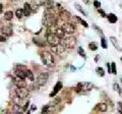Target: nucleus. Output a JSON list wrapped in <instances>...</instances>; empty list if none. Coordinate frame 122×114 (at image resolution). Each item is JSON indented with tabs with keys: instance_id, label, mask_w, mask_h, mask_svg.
Instances as JSON below:
<instances>
[{
	"instance_id": "25",
	"label": "nucleus",
	"mask_w": 122,
	"mask_h": 114,
	"mask_svg": "<svg viewBox=\"0 0 122 114\" xmlns=\"http://www.w3.org/2000/svg\"><path fill=\"white\" fill-rule=\"evenodd\" d=\"M96 71H97V73L100 75V77H104L105 75V71H104V69H103L102 67H97Z\"/></svg>"
},
{
	"instance_id": "21",
	"label": "nucleus",
	"mask_w": 122,
	"mask_h": 114,
	"mask_svg": "<svg viewBox=\"0 0 122 114\" xmlns=\"http://www.w3.org/2000/svg\"><path fill=\"white\" fill-rule=\"evenodd\" d=\"M74 6H75V8L77 9V10H78V11H79V12H81V13H82L83 16H87V13L86 12L85 10L82 9V7H81V5H79V4H76V3H75V4H74Z\"/></svg>"
},
{
	"instance_id": "38",
	"label": "nucleus",
	"mask_w": 122,
	"mask_h": 114,
	"mask_svg": "<svg viewBox=\"0 0 122 114\" xmlns=\"http://www.w3.org/2000/svg\"><path fill=\"white\" fill-rule=\"evenodd\" d=\"M11 114H22V111H17V112H13Z\"/></svg>"
},
{
	"instance_id": "19",
	"label": "nucleus",
	"mask_w": 122,
	"mask_h": 114,
	"mask_svg": "<svg viewBox=\"0 0 122 114\" xmlns=\"http://www.w3.org/2000/svg\"><path fill=\"white\" fill-rule=\"evenodd\" d=\"M25 77L32 82L35 81V77H34V74H33V73L30 70H25Z\"/></svg>"
},
{
	"instance_id": "6",
	"label": "nucleus",
	"mask_w": 122,
	"mask_h": 114,
	"mask_svg": "<svg viewBox=\"0 0 122 114\" xmlns=\"http://www.w3.org/2000/svg\"><path fill=\"white\" fill-rule=\"evenodd\" d=\"M62 30L64 31V33L65 34H68L69 36L71 35H73V34L75 33V25L73 24V22H69V21H67L65 22L62 26Z\"/></svg>"
},
{
	"instance_id": "40",
	"label": "nucleus",
	"mask_w": 122,
	"mask_h": 114,
	"mask_svg": "<svg viewBox=\"0 0 122 114\" xmlns=\"http://www.w3.org/2000/svg\"><path fill=\"white\" fill-rule=\"evenodd\" d=\"M5 114H11V113H9V112H7V113H5Z\"/></svg>"
},
{
	"instance_id": "8",
	"label": "nucleus",
	"mask_w": 122,
	"mask_h": 114,
	"mask_svg": "<svg viewBox=\"0 0 122 114\" xmlns=\"http://www.w3.org/2000/svg\"><path fill=\"white\" fill-rule=\"evenodd\" d=\"M15 94H16V97L20 99H25L29 96V90H26L25 88H16Z\"/></svg>"
},
{
	"instance_id": "24",
	"label": "nucleus",
	"mask_w": 122,
	"mask_h": 114,
	"mask_svg": "<svg viewBox=\"0 0 122 114\" xmlns=\"http://www.w3.org/2000/svg\"><path fill=\"white\" fill-rule=\"evenodd\" d=\"M77 53L82 57V58H86V52H85V50H83L82 47H78L77 48Z\"/></svg>"
},
{
	"instance_id": "33",
	"label": "nucleus",
	"mask_w": 122,
	"mask_h": 114,
	"mask_svg": "<svg viewBox=\"0 0 122 114\" xmlns=\"http://www.w3.org/2000/svg\"><path fill=\"white\" fill-rule=\"evenodd\" d=\"M48 109H49V105H46L45 107L43 108V110H42V114H45L48 112Z\"/></svg>"
},
{
	"instance_id": "14",
	"label": "nucleus",
	"mask_w": 122,
	"mask_h": 114,
	"mask_svg": "<svg viewBox=\"0 0 122 114\" xmlns=\"http://www.w3.org/2000/svg\"><path fill=\"white\" fill-rule=\"evenodd\" d=\"M13 83L16 86V88H25L26 87V83L20 78H13Z\"/></svg>"
},
{
	"instance_id": "30",
	"label": "nucleus",
	"mask_w": 122,
	"mask_h": 114,
	"mask_svg": "<svg viewBox=\"0 0 122 114\" xmlns=\"http://www.w3.org/2000/svg\"><path fill=\"white\" fill-rule=\"evenodd\" d=\"M94 6L96 7V8L100 9V7H101V2H100V1H94Z\"/></svg>"
},
{
	"instance_id": "35",
	"label": "nucleus",
	"mask_w": 122,
	"mask_h": 114,
	"mask_svg": "<svg viewBox=\"0 0 122 114\" xmlns=\"http://www.w3.org/2000/svg\"><path fill=\"white\" fill-rule=\"evenodd\" d=\"M107 68H108V73H111V64H110V63H107Z\"/></svg>"
},
{
	"instance_id": "2",
	"label": "nucleus",
	"mask_w": 122,
	"mask_h": 114,
	"mask_svg": "<svg viewBox=\"0 0 122 114\" xmlns=\"http://www.w3.org/2000/svg\"><path fill=\"white\" fill-rule=\"evenodd\" d=\"M41 58L45 65H47L49 67L54 65V57H53V55L49 51L45 50L43 52H41Z\"/></svg>"
},
{
	"instance_id": "28",
	"label": "nucleus",
	"mask_w": 122,
	"mask_h": 114,
	"mask_svg": "<svg viewBox=\"0 0 122 114\" xmlns=\"http://www.w3.org/2000/svg\"><path fill=\"white\" fill-rule=\"evenodd\" d=\"M111 73L113 74H117V70H116V63L112 62L111 63Z\"/></svg>"
},
{
	"instance_id": "41",
	"label": "nucleus",
	"mask_w": 122,
	"mask_h": 114,
	"mask_svg": "<svg viewBox=\"0 0 122 114\" xmlns=\"http://www.w3.org/2000/svg\"><path fill=\"white\" fill-rule=\"evenodd\" d=\"M121 61H122V57H121Z\"/></svg>"
},
{
	"instance_id": "3",
	"label": "nucleus",
	"mask_w": 122,
	"mask_h": 114,
	"mask_svg": "<svg viewBox=\"0 0 122 114\" xmlns=\"http://www.w3.org/2000/svg\"><path fill=\"white\" fill-rule=\"evenodd\" d=\"M46 40H47L49 45H51V47H56L60 45V39L57 38V36L53 33L48 32L47 35H46Z\"/></svg>"
},
{
	"instance_id": "13",
	"label": "nucleus",
	"mask_w": 122,
	"mask_h": 114,
	"mask_svg": "<svg viewBox=\"0 0 122 114\" xmlns=\"http://www.w3.org/2000/svg\"><path fill=\"white\" fill-rule=\"evenodd\" d=\"M30 12H32V6H30V3L25 2L24 5V9H22V13H24V16H29Z\"/></svg>"
},
{
	"instance_id": "18",
	"label": "nucleus",
	"mask_w": 122,
	"mask_h": 114,
	"mask_svg": "<svg viewBox=\"0 0 122 114\" xmlns=\"http://www.w3.org/2000/svg\"><path fill=\"white\" fill-rule=\"evenodd\" d=\"M12 17H13V12H12V11L8 10V11H6V12L4 13V20L7 21H11V20H12Z\"/></svg>"
},
{
	"instance_id": "27",
	"label": "nucleus",
	"mask_w": 122,
	"mask_h": 114,
	"mask_svg": "<svg viewBox=\"0 0 122 114\" xmlns=\"http://www.w3.org/2000/svg\"><path fill=\"white\" fill-rule=\"evenodd\" d=\"M113 88H114V90H115L116 92H118V94H121V89H120V86L118 85V83H113Z\"/></svg>"
},
{
	"instance_id": "32",
	"label": "nucleus",
	"mask_w": 122,
	"mask_h": 114,
	"mask_svg": "<svg viewBox=\"0 0 122 114\" xmlns=\"http://www.w3.org/2000/svg\"><path fill=\"white\" fill-rule=\"evenodd\" d=\"M118 112L122 114V102H118Z\"/></svg>"
},
{
	"instance_id": "15",
	"label": "nucleus",
	"mask_w": 122,
	"mask_h": 114,
	"mask_svg": "<svg viewBox=\"0 0 122 114\" xmlns=\"http://www.w3.org/2000/svg\"><path fill=\"white\" fill-rule=\"evenodd\" d=\"M96 108H97L100 112H106L107 109H108V105H107L106 103H99V104L97 105Z\"/></svg>"
},
{
	"instance_id": "26",
	"label": "nucleus",
	"mask_w": 122,
	"mask_h": 114,
	"mask_svg": "<svg viewBox=\"0 0 122 114\" xmlns=\"http://www.w3.org/2000/svg\"><path fill=\"white\" fill-rule=\"evenodd\" d=\"M75 18H76V20H77L78 21H81V24L83 26H86V28H89V25H87V22H86V21H85L83 20H81V18L79 17V16H75Z\"/></svg>"
},
{
	"instance_id": "36",
	"label": "nucleus",
	"mask_w": 122,
	"mask_h": 114,
	"mask_svg": "<svg viewBox=\"0 0 122 114\" xmlns=\"http://www.w3.org/2000/svg\"><path fill=\"white\" fill-rule=\"evenodd\" d=\"M6 41V38L3 37V36H0V42H5Z\"/></svg>"
},
{
	"instance_id": "4",
	"label": "nucleus",
	"mask_w": 122,
	"mask_h": 114,
	"mask_svg": "<svg viewBox=\"0 0 122 114\" xmlns=\"http://www.w3.org/2000/svg\"><path fill=\"white\" fill-rule=\"evenodd\" d=\"M62 44H63V47L67 49V50L73 49L76 46V38L73 36H68L67 38H65V39L63 40Z\"/></svg>"
},
{
	"instance_id": "22",
	"label": "nucleus",
	"mask_w": 122,
	"mask_h": 114,
	"mask_svg": "<svg viewBox=\"0 0 122 114\" xmlns=\"http://www.w3.org/2000/svg\"><path fill=\"white\" fill-rule=\"evenodd\" d=\"M101 45H102V48H104V49H107V48H108L107 40H106V38H105L104 36H102V38H101Z\"/></svg>"
},
{
	"instance_id": "17",
	"label": "nucleus",
	"mask_w": 122,
	"mask_h": 114,
	"mask_svg": "<svg viewBox=\"0 0 122 114\" xmlns=\"http://www.w3.org/2000/svg\"><path fill=\"white\" fill-rule=\"evenodd\" d=\"M107 18H108V21L111 22V24H115V22H117V21H118L117 16H116L114 13H110V14H108V16H107Z\"/></svg>"
},
{
	"instance_id": "23",
	"label": "nucleus",
	"mask_w": 122,
	"mask_h": 114,
	"mask_svg": "<svg viewBox=\"0 0 122 114\" xmlns=\"http://www.w3.org/2000/svg\"><path fill=\"white\" fill-rule=\"evenodd\" d=\"M33 41H34V43H35L36 45H38V46H40V47H44V46H45V43L41 42V41H42L41 39H37V38H34Z\"/></svg>"
},
{
	"instance_id": "12",
	"label": "nucleus",
	"mask_w": 122,
	"mask_h": 114,
	"mask_svg": "<svg viewBox=\"0 0 122 114\" xmlns=\"http://www.w3.org/2000/svg\"><path fill=\"white\" fill-rule=\"evenodd\" d=\"M62 87H63V83H62V82H58L55 85V87H54V90H53V92L50 94V97H55L56 95H57V93L59 92V91L62 89Z\"/></svg>"
},
{
	"instance_id": "11",
	"label": "nucleus",
	"mask_w": 122,
	"mask_h": 114,
	"mask_svg": "<svg viewBox=\"0 0 122 114\" xmlns=\"http://www.w3.org/2000/svg\"><path fill=\"white\" fill-rule=\"evenodd\" d=\"M1 33L6 37H10V36H12V29H11L10 26H1Z\"/></svg>"
},
{
	"instance_id": "34",
	"label": "nucleus",
	"mask_w": 122,
	"mask_h": 114,
	"mask_svg": "<svg viewBox=\"0 0 122 114\" xmlns=\"http://www.w3.org/2000/svg\"><path fill=\"white\" fill-rule=\"evenodd\" d=\"M94 29H96V30H97V31H98L99 33H101V34H103V31H102V29H100V28H99V26H96V25H94Z\"/></svg>"
},
{
	"instance_id": "39",
	"label": "nucleus",
	"mask_w": 122,
	"mask_h": 114,
	"mask_svg": "<svg viewBox=\"0 0 122 114\" xmlns=\"http://www.w3.org/2000/svg\"><path fill=\"white\" fill-rule=\"evenodd\" d=\"M2 9H3V5L1 4V3H0V12L2 11Z\"/></svg>"
},
{
	"instance_id": "7",
	"label": "nucleus",
	"mask_w": 122,
	"mask_h": 114,
	"mask_svg": "<svg viewBox=\"0 0 122 114\" xmlns=\"http://www.w3.org/2000/svg\"><path fill=\"white\" fill-rule=\"evenodd\" d=\"M49 78V74L47 73H41L38 74L37 78V85L38 86H44L46 83H47Z\"/></svg>"
},
{
	"instance_id": "5",
	"label": "nucleus",
	"mask_w": 122,
	"mask_h": 114,
	"mask_svg": "<svg viewBox=\"0 0 122 114\" xmlns=\"http://www.w3.org/2000/svg\"><path fill=\"white\" fill-rule=\"evenodd\" d=\"M94 88V85L90 82H83V83H78L77 86H76V89H75V92L76 93H81V91H91L92 89Z\"/></svg>"
},
{
	"instance_id": "29",
	"label": "nucleus",
	"mask_w": 122,
	"mask_h": 114,
	"mask_svg": "<svg viewBox=\"0 0 122 114\" xmlns=\"http://www.w3.org/2000/svg\"><path fill=\"white\" fill-rule=\"evenodd\" d=\"M15 16H17V18H21L24 16V13H22V9H16L15 11Z\"/></svg>"
},
{
	"instance_id": "9",
	"label": "nucleus",
	"mask_w": 122,
	"mask_h": 114,
	"mask_svg": "<svg viewBox=\"0 0 122 114\" xmlns=\"http://www.w3.org/2000/svg\"><path fill=\"white\" fill-rule=\"evenodd\" d=\"M52 28H53V26H52ZM52 33L55 34V35L57 36V38H59V39H64V36H65V33H64V31L62 30V28H60V26L56 28V26H54Z\"/></svg>"
},
{
	"instance_id": "16",
	"label": "nucleus",
	"mask_w": 122,
	"mask_h": 114,
	"mask_svg": "<svg viewBox=\"0 0 122 114\" xmlns=\"http://www.w3.org/2000/svg\"><path fill=\"white\" fill-rule=\"evenodd\" d=\"M110 41H111V43L114 45V47H115L117 50H119V51H121L122 52V49H121V47H120V45L118 44V42H117V40H116V38L115 37H110Z\"/></svg>"
},
{
	"instance_id": "10",
	"label": "nucleus",
	"mask_w": 122,
	"mask_h": 114,
	"mask_svg": "<svg viewBox=\"0 0 122 114\" xmlns=\"http://www.w3.org/2000/svg\"><path fill=\"white\" fill-rule=\"evenodd\" d=\"M70 16H71V14H70V12H68L67 10L62 9V10H61L60 12H59V17L61 18V21H65V22H67L66 21L69 20Z\"/></svg>"
},
{
	"instance_id": "42",
	"label": "nucleus",
	"mask_w": 122,
	"mask_h": 114,
	"mask_svg": "<svg viewBox=\"0 0 122 114\" xmlns=\"http://www.w3.org/2000/svg\"><path fill=\"white\" fill-rule=\"evenodd\" d=\"M121 83H122V79H121Z\"/></svg>"
},
{
	"instance_id": "37",
	"label": "nucleus",
	"mask_w": 122,
	"mask_h": 114,
	"mask_svg": "<svg viewBox=\"0 0 122 114\" xmlns=\"http://www.w3.org/2000/svg\"><path fill=\"white\" fill-rule=\"evenodd\" d=\"M30 105V101H28V102H26V103H25V107H24V110H25L26 108H28V106Z\"/></svg>"
},
{
	"instance_id": "31",
	"label": "nucleus",
	"mask_w": 122,
	"mask_h": 114,
	"mask_svg": "<svg viewBox=\"0 0 122 114\" xmlns=\"http://www.w3.org/2000/svg\"><path fill=\"white\" fill-rule=\"evenodd\" d=\"M98 11H99V13L101 14V16H102V17H106V16H107V14L105 13V11H104V10H102V9H98Z\"/></svg>"
},
{
	"instance_id": "20",
	"label": "nucleus",
	"mask_w": 122,
	"mask_h": 114,
	"mask_svg": "<svg viewBox=\"0 0 122 114\" xmlns=\"http://www.w3.org/2000/svg\"><path fill=\"white\" fill-rule=\"evenodd\" d=\"M89 48L92 51H96L98 49V45H97L96 42H91V43L89 44Z\"/></svg>"
},
{
	"instance_id": "1",
	"label": "nucleus",
	"mask_w": 122,
	"mask_h": 114,
	"mask_svg": "<svg viewBox=\"0 0 122 114\" xmlns=\"http://www.w3.org/2000/svg\"><path fill=\"white\" fill-rule=\"evenodd\" d=\"M57 17L53 14V10H46L43 16V25L47 28H52L56 25Z\"/></svg>"
}]
</instances>
